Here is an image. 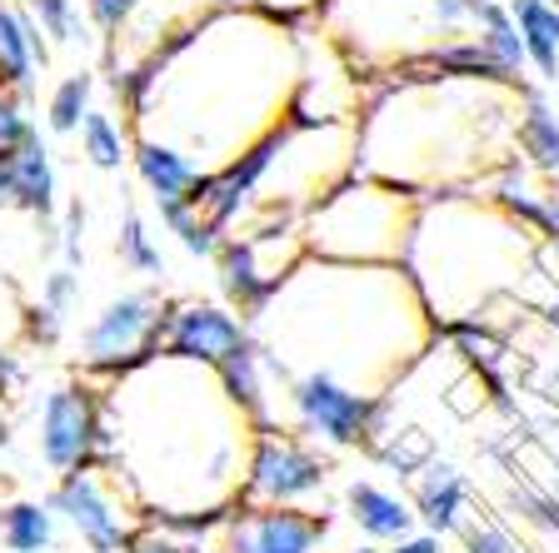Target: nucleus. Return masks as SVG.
I'll return each mask as SVG.
<instances>
[{"instance_id": "nucleus-5", "label": "nucleus", "mask_w": 559, "mask_h": 553, "mask_svg": "<svg viewBox=\"0 0 559 553\" xmlns=\"http://www.w3.org/2000/svg\"><path fill=\"white\" fill-rule=\"evenodd\" d=\"M539 265V240L520 230L504 209H495L479 190L419 200V219L409 235L405 275L435 324L469 320L520 294V285Z\"/></svg>"}, {"instance_id": "nucleus-17", "label": "nucleus", "mask_w": 559, "mask_h": 553, "mask_svg": "<svg viewBox=\"0 0 559 553\" xmlns=\"http://www.w3.org/2000/svg\"><path fill=\"white\" fill-rule=\"evenodd\" d=\"M130 170H135L140 190L151 195L155 215L175 209V205H195L200 180H205V170H200L186 151H175V145H165V140H155V135H135Z\"/></svg>"}, {"instance_id": "nucleus-16", "label": "nucleus", "mask_w": 559, "mask_h": 553, "mask_svg": "<svg viewBox=\"0 0 559 553\" xmlns=\"http://www.w3.org/2000/svg\"><path fill=\"white\" fill-rule=\"evenodd\" d=\"M50 60H56V46L25 15L21 0H0V91L31 100Z\"/></svg>"}, {"instance_id": "nucleus-26", "label": "nucleus", "mask_w": 559, "mask_h": 553, "mask_svg": "<svg viewBox=\"0 0 559 553\" xmlns=\"http://www.w3.org/2000/svg\"><path fill=\"white\" fill-rule=\"evenodd\" d=\"M116 260H120V269L140 275L145 285H160L165 269H170V265H165L160 240H155V230H151V219L140 215L135 205L120 209V225H116Z\"/></svg>"}, {"instance_id": "nucleus-4", "label": "nucleus", "mask_w": 559, "mask_h": 553, "mask_svg": "<svg viewBox=\"0 0 559 553\" xmlns=\"http://www.w3.org/2000/svg\"><path fill=\"white\" fill-rule=\"evenodd\" d=\"M514 85L390 75L360 105V175L390 180L409 195L479 190L485 175L514 155Z\"/></svg>"}, {"instance_id": "nucleus-34", "label": "nucleus", "mask_w": 559, "mask_h": 553, "mask_svg": "<svg viewBox=\"0 0 559 553\" xmlns=\"http://www.w3.org/2000/svg\"><path fill=\"white\" fill-rule=\"evenodd\" d=\"M25 294L15 289V279L0 269V359L5 354H21L25 349Z\"/></svg>"}, {"instance_id": "nucleus-2", "label": "nucleus", "mask_w": 559, "mask_h": 553, "mask_svg": "<svg viewBox=\"0 0 559 553\" xmlns=\"http://www.w3.org/2000/svg\"><path fill=\"white\" fill-rule=\"evenodd\" d=\"M105 419L116 434V469L145 519L221 514L240 504L255 429L225 399L215 369L186 359H151L105 384Z\"/></svg>"}, {"instance_id": "nucleus-8", "label": "nucleus", "mask_w": 559, "mask_h": 553, "mask_svg": "<svg viewBox=\"0 0 559 553\" xmlns=\"http://www.w3.org/2000/svg\"><path fill=\"white\" fill-rule=\"evenodd\" d=\"M310 260L300 235V219L295 215H255L240 235L221 244L215 254V275H221V300L230 304L235 314L255 324L260 314L270 310L285 279Z\"/></svg>"}, {"instance_id": "nucleus-19", "label": "nucleus", "mask_w": 559, "mask_h": 553, "mask_svg": "<svg viewBox=\"0 0 559 553\" xmlns=\"http://www.w3.org/2000/svg\"><path fill=\"white\" fill-rule=\"evenodd\" d=\"M60 205H66V195H60L56 151L35 135L31 145L11 160V209L25 215V219H35V225H46V230H56Z\"/></svg>"}, {"instance_id": "nucleus-21", "label": "nucleus", "mask_w": 559, "mask_h": 553, "mask_svg": "<svg viewBox=\"0 0 559 553\" xmlns=\"http://www.w3.org/2000/svg\"><path fill=\"white\" fill-rule=\"evenodd\" d=\"M514 155H520L539 180L559 184V110L539 85L520 91V110H514Z\"/></svg>"}, {"instance_id": "nucleus-39", "label": "nucleus", "mask_w": 559, "mask_h": 553, "mask_svg": "<svg viewBox=\"0 0 559 553\" xmlns=\"http://www.w3.org/2000/svg\"><path fill=\"white\" fill-rule=\"evenodd\" d=\"M380 553H444V539H435V533L415 529V533H409V539H400V543H384Z\"/></svg>"}, {"instance_id": "nucleus-41", "label": "nucleus", "mask_w": 559, "mask_h": 553, "mask_svg": "<svg viewBox=\"0 0 559 553\" xmlns=\"http://www.w3.org/2000/svg\"><path fill=\"white\" fill-rule=\"evenodd\" d=\"M11 449V419H5V399H0V454Z\"/></svg>"}, {"instance_id": "nucleus-30", "label": "nucleus", "mask_w": 559, "mask_h": 553, "mask_svg": "<svg viewBox=\"0 0 559 553\" xmlns=\"http://www.w3.org/2000/svg\"><path fill=\"white\" fill-rule=\"evenodd\" d=\"M160 225L175 235V244L190 254V260H215L225 244V235L215 230L205 219V209L200 205H175V209H160Z\"/></svg>"}, {"instance_id": "nucleus-43", "label": "nucleus", "mask_w": 559, "mask_h": 553, "mask_svg": "<svg viewBox=\"0 0 559 553\" xmlns=\"http://www.w3.org/2000/svg\"><path fill=\"white\" fill-rule=\"evenodd\" d=\"M349 553H380V543H360V549H349Z\"/></svg>"}, {"instance_id": "nucleus-24", "label": "nucleus", "mask_w": 559, "mask_h": 553, "mask_svg": "<svg viewBox=\"0 0 559 553\" xmlns=\"http://www.w3.org/2000/svg\"><path fill=\"white\" fill-rule=\"evenodd\" d=\"M75 145H81V160L91 165V170H100V175H120V170H130L135 130H130V120H126V116H116V110H100V105H95L91 116H85L81 135H75Z\"/></svg>"}, {"instance_id": "nucleus-12", "label": "nucleus", "mask_w": 559, "mask_h": 553, "mask_svg": "<svg viewBox=\"0 0 559 553\" xmlns=\"http://www.w3.org/2000/svg\"><path fill=\"white\" fill-rule=\"evenodd\" d=\"M46 504L56 508L60 524H70V533L85 543V553H126L140 524H145L126 479L116 469H105V464L60 473Z\"/></svg>"}, {"instance_id": "nucleus-18", "label": "nucleus", "mask_w": 559, "mask_h": 553, "mask_svg": "<svg viewBox=\"0 0 559 553\" xmlns=\"http://www.w3.org/2000/svg\"><path fill=\"white\" fill-rule=\"evenodd\" d=\"M415 519L425 533L435 539H450V533H465L469 529V504H475V489H469L465 469L450 459H435L430 469L415 479Z\"/></svg>"}, {"instance_id": "nucleus-22", "label": "nucleus", "mask_w": 559, "mask_h": 553, "mask_svg": "<svg viewBox=\"0 0 559 553\" xmlns=\"http://www.w3.org/2000/svg\"><path fill=\"white\" fill-rule=\"evenodd\" d=\"M520 46L539 85H559V0H510Z\"/></svg>"}, {"instance_id": "nucleus-44", "label": "nucleus", "mask_w": 559, "mask_h": 553, "mask_svg": "<svg viewBox=\"0 0 559 553\" xmlns=\"http://www.w3.org/2000/svg\"><path fill=\"white\" fill-rule=\"evenodd\" d=\"M555 553H559V549H555Z\"/></svg>"}, {"instance_id": "nucleus-37", "label": "nucleus", "mask_w": 559, "mask_h": 553, "mask_svg": "<svg viewBox=\"0 0 559 553\" xmlns=\"http://www.w3.org/2000/svg\"><path fill=\"white\" fill-rule=\"evenodd\" d=\"M235 5H245V11H255V15H270V21H280V25L314 21V15L325 11V0H235Z\"/></svg>"}, {"instance_id": "nucleus-6", "label": "nucleus", "mask_w": 559, "mask_h": 553, "mask_svg": "<svg viewBox=\"0 0 559 553\" xmlns=\"http://www.w3.org/2000/svg\"><path fill=\"white\" fill-rule=\"evenodd\" d=\"M314 21L360 81L380 85L425 50L469 35L475 15L460 0H325Z\"/></svg>"}, {"instance_id": "nucleus-35", "label": "nucleus", "mask_w": 559, "mask_h": 553, "mask_svg": "<svg viewBox=\"0 0 559 553\" xmlns=\"http://www.w3.org/2000/svg\"><path fill=\"white\" fill-rule=\"evenodd\" d=\"M126 553H221L215 539H180L170 529H155V524H140V533L130 539Z\"/></svg>"}, {"instance_id": "nucleus-13", "label": "nucleus", "mask_w": 559, "mask_h": 553, "mask_svg": "<svg viewBox=\"0 0 559 553\" xmlns=\"http://www.w3.org/2000/svg\"><path fill=\"white\" fill-rule=\"evenodd\" d=\"M330 484V459L320 444H310L295 429H265L250 444L245 464L240 504H270V508H310Z\"/></svg>"}, {"instance_id": "nucleus-27", "label": "nucleus", "mask_w": 559, "mask_h": 553, "mask_svg": "<svg viewBox=\"0 0 559 553\" xmlns=\"http://www.w3.org/2000/svg\"><path fill=\"white\" fill-rule=\"evenodd\" d=\"M95 70H70V75H60L56 85H50L46 95V130L56 140H70L81 135L85 116L95 110Z\"/></svg>"}, {"instance_id": "nucleus-31", "label": "nucleus", "mask_w": 559, "mask_h": 553, "mask_svg": "<svg viewBox=\"0 0 559 553\" xmlns=\"http://www.w3.org/2000/svg\"><path fill=\"white\" fill-rule=\"evenodd\" d=\"M35 135H40V125L31 116V100L0 91V160H15Z\"/></svg>"}, {"instance_id": "nucleus-42", "label": "nucleus", "mask_w": 559, "mask_h": 553, "mask_svg": "<svg viewBox=\"0 0 559 553\" xmlns=\"http://www.w3.org/2000/svg\"><path fill=\"white\" fill-rule=\"evenodd\" d=\"M460 5H465L469 15H479V11H485V5H489V0H460Z\"/></svg>"}, {"instance_id": "nucleus-23", "label": "nucleus", "mask_w": 559, "mask_h": 553, "mask_svg": "<svg viewBox=\"0 0 559 553\" xmlns=\"http://www.w3.org/2000/svg\"><path fill=\"white\" fill-rule=\"evenodd\" d=\"M60 519L40 498H11L0 504V553H56Z\"/></svg>"}, {"instance_id": "nucleus-33", "label": "nucleus", "mask_w": 559, "mask_h": 553, "mask_svg": "<svg viewBox=\"0 0 559 553\" xmlns=\"http://www.w3.org/2000/svg\"><path fill=\"white\" fill-rule=\"evenodd\" d=\"M81 294H85L81 269H70V265H50L46 275H40V294H35V304H46L50 314L70 320V310L81 304Z\"/></svg>"}, {"instance_id": "nucleus-38", "label": "nucleus", "mask_w": 559, "mask_h": 553, "mask_svg": "<svg viewBox=\"0 0 559 553\" xmlns=\"http://www.w3.org/2000/svg\"><path fill=\"white\" fill-rule=\"evenodd\" d=\"M460 543H465V553H524L520 539H514L504 524H495V519L469 524V529L460 533Z\"/></svg>"}, {"instance_id": "nucleus-28", "label": "nucleus", "mask_w": 559, "mask_h": 553, "mask_svg": "<svg viewBox=\"0 0 559 553\" xmlns=\"http://www.w3.org/2000/svg\"><path fill=\"white\" fill-rule=\"evenodd\" d=\"M365 454H370L374 464H384L395 479H419V473L440 459V454H435V438L425 434V429H395V424L384 429Z\"/></svg>"}, {"instance_id": "nucleus-15", "label": "nucleus", "mask_w": 559, "mask_h": 553, "mask_svg": "<svg viewBox=\"0 0 559 553\" xmlns=\"http://www.w3.org/2000/svg\"><path fill=\"white\" fill-rule=\"evenodd\" d=\"M335 519L320 508L235 504L221 533V553H314L330 539Z\"/></svg>"}, {"instance_id": "nucleus-9", "label": "nucleus", "mask_w": 559, "mask_h": 553, "mask_svg": "<svg viewBox=\"0 0 559 553\" xmlns=\"http://www.w3.org/2000/svg\"><path fill=\"white\" fill-rule=\"evenodd\" d=\"M165 320H170V300H165L155 285L110 294V300L85 320L75 369H81L85 380H95V384L126 380V374L145 369L151 359H160Z\"/></svg>"}, {"instance_id": "nucleus-3", "label": "nucleus", "mask_w": 559, "mask_h": 553, "mask_svg": "<svg viewBox=\"0 0 559 553\" xmlns=\"http://www.w3.org/2000/svg\"><path fill=\"white\" fill-rule=\"evenodd\" d=\"M250 329L285 380L320 369L380 399L440 345V324L405 265L305 260Z\"/></svg>"}, {"instance_id": "nucleus-11", "label": "nucleus", "mask_w": 559, "mask_h": 553, "mask_svg": "<svg viewBox=\"0 0 559 553\" xmlns=\"http://www.w3.org/2000/svg\"><path fill=\"white\" fill-rule=\"evenodd\" d=\"M35 454L56 479L91 469V464H110L116 434H110V419H105V384L81 374V380L46 389V399L35 409Z\"/></svg>"}, {"instance_id": "nucleus-7", "label": "nucleus", "mask_w": 559, "mask_h": 553, "mask_svg": "<svg viewBox=\"0 0 559 553\" xmlns=\"http://www.w3.org/2000/svg\"><path fill=\"white\" fill-rule=\"evenodd\" d=\"M419 219V195L374 175H349L320 205L305 209L300 235L325 265H405Z\"/></svg>"}, {"instance_id": "nucleus-1", "label": "nucleus", "mask_w": 559, "mask_h": 553, "mask_svg": "<svg viewBox=\"0 0 559 553\" xmlns=\"http://www.w3.org/2000/svg\"><path fill=\"white\" fill-rule=\"evenodd\" d=\"M290 31L295 25H280L245 5L210 11L200 25L165 40L151 60H140L151 91L130 130L160 116V130L151 135L186 151L200 170L235 160L245 145H255L290 116L305 60Z\"/></svg>"}, {"instance_id": "nucleus-25", "label": "nucleus", "mask_w": 559, "mask_h": 553, "mask_svg": "<svg viewBox=\"0 0 559 553\" xmlns=\"http://www.w3.org/2000/svg\"><path fill=\"white\" fill-rule=\"evenodd\" d=\"M469 35H475L479 46L489 50V60L510 75L514 85H530V60H524V46H520V25H514L510 15V0H489L485 11L475 15V25H469Z\"/></svg>"}, {"instance_id": "nucleus-10", "label": "nucleus", "mask_w": 559, "mask_h": 553, "mask_svg": "<svg viewBox=\"0 0 559 553\" xmlns=\"http://www.w3.org/2000/svg\"><path fill=\"white\" fill-rule=\"evenodd\" d=\"M285 409L290 429L325 449H370L395 419V394H360L335 374H290L285 380Z\"/></svg>"}, {"instance_id": "nucleus-20", "label": "nucleus", "mask_w": 559, "mask_h": 553, "mask_svg": "<svg viewBox=\"0 0 559 553\" xmlns=\"http://www.w3.org/2000/svg\"><path fill=\"white\" fill-rule=\"evenodd\" d=\"M345 514L355 519V529L370 543H380V549L409 539V533L419 529L415 504H409L400 489H384V484H374V479H355V484L345 489Z\"/></svg>"}, {"instance_id": "nucleus-14", "label": "nucleus", "mask_w": 559, "mask_h": 553, "mask_svg": "<svg viewBox=\"0 0 559 553\" xmlns=\"http://www.w3.org/2000/svg\"><path fill=\"white\" fill-rule=\"evenodd\" d=\"M255 339L250 320L235 314L225 300H170V320H165V349L160 354L186 359V364H225L235 349Z\"/></svg>"}, {"instance_id": "nucleus-36", "label": "nucleus", "mask_w": 559, "mask_h": 553, "mask_svg": "<svg viewBox=\"0 0 559 553\" xmlns=\"http://www.w3.org/2000/svg\"><path fill=\"white\" fill-rule=\"evenodd\" d=\"M145 0H85V15H91V31L100 46H110L120 31L130 25V15L140 11Z\"/></svg>"}, {"instance_id": "nucleus-32", "label": "nucleus", "mask_w": 559, "mask_h": 553, "mask_svg": "<svg viewBox=\"0 0 559 553\" xmlns=\"http://www.w3.org/2000/svg\"><path fill=\"white\" fill-rule=\"evenodd\" d=\"M85 225H91V209H85L81 195H70L66 205H60V219H56V254H60V265L85 269Z\"/></svg>"}, {"instance_id": "nucleus-40", "label": "nucleus", "mask_w": 559, "mask_h": 553, "mask_svg": "<svg viewBox=\"0 0 559 553\" xmlns=\"http://www.w3.org/2000/svg\"><path fill=\"white\" fill-rule=\"evenodd\" d=\"M11 209V160H0V215Z\"/></svg>"}, {"instance_id": "nucleus-29", "label": "nucleus", "mask_w": 559, "mask_h": 553, "mask_svg": "<svg viewBox=\"0 0 559 553\" xmlns=\"http://www.w3.org/2000/svg\"><path fill=\"white\" fill-rule=\"evenodd\" d=\"M25 15L40 25L50 46L70 50V46H91L95 31H91V15H85L81 0H21Z\"/></svg>"}]
</instances>
